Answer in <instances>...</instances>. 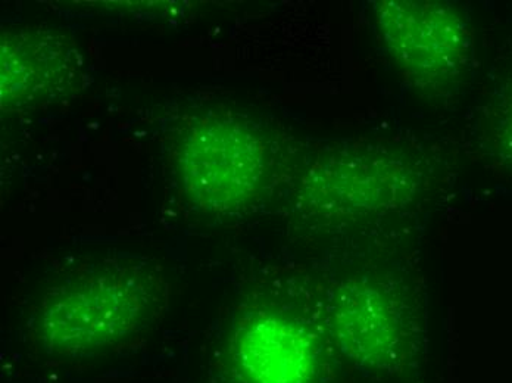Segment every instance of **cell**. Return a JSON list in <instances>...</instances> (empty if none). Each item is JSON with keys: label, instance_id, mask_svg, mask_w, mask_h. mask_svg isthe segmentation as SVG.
<instances>
[{"label": "cell", "instance_id": "1", "mask_svg": "<svg viewBox=\"0 0 512 383\" xmlns=\"http://www.w3.org/2000/svg\"><path fill=\"white\" fill-rule=\"evenodd\" d=\"M168 295V283L152 267L101 264L53 286L40 305L36 336L53 357L106 353L155 325Z\"/></svg>", "mask_w": 512, "mask_h": 383}, {"label": "cell", "instance_id": "2", "mask_svg": "<svg viewBox=\"0 0 512 383\" xmlns=\"http://www.w3.org/2000/svg\"><path fill=\"white\" fill-rule=\"evenodd\" d=\"M176 170L193 205L206 213H230L258 195L267 151L249 124L231 115H208L184 130Z\"/></svg>", "mask_w": 512, "mask_h": 383}, {"label": "cell", "instance_id": "3", "mask_svg": "<svg viewBox=\"0 0 512 383\" xmlns=\"http://www.w3.org/2000/svg\"><path fill=\"white\" fill-rule=\"evenodd\" d=\"M374 14L387 55L411 87L440 95L457 86L471 55L460 9L432 0H380Z\"/></svg>", "mask_w": 512, "mask_h": 383}, {"label": "cell", "instance_id": "4", "mask_svg": "<svg viewBox=\"0 0 512 383\" xmlns=\"http://www.w3.org/2000/svg\"><path fill=\"white\" fill-rule=\"evenodd\" d=\"M418 185L417 171L396 155L351 149L312 164L298 195L301 207L318 220L348 223L405 207Z\"/></svg>", "mask_w": 512, "mask_h": 383}, {"label": "cell", "instance_id": "5", "mask_svg": "<svg viewBox=\"0 0 512 383\" xmlns=\"http://www.w3.org/2000/svg\"><path fill=\"white\" fill-rule=\"evenodd\" d=\"M329 329L340 356L362 372L396 373L410 356L407 308L373 277H351L334 289Z\"/></svg>", "mask_w": 512, "mask_h": 383}, {"label": "cell", "instance_id": "6", "mask_svg": "<svg viewBox=\"0 0 512 383\" xmlns=\"http://www.w3.org/2000/svg\"><path fill=\"white\" fill-rule=\"evenodd\" d=\"M0 64V105L5 114L33 111L58 101L83 74L76 43L52 27L3 30Z\"/></svg>", "mask_w": 512, "mask_h": 383}, {"label": "cell", "instance_id": "7", "mask_svg": "<svg viewBox=\"0 0 512 383\" xmlns=\"http://www.w3.org/2000/svg\"><path fill=\"white\" fill-rule=\"evenodd\" d=\"M230 358L242 383H315L320 373L317 339L277 311L246 317L231 339Z\"/></svg>", "mask_w": 512, "mask_h": 383}, {"label": "cell", "instance_id": "8", "mask_svg": "<svg viewBox=\"0 0 512 383\" xmlns=\"http://www.w3.org/2000/svg\"><path fill=\"white\" fill-rule=\"evenodd\" d=\"M487 137L495 157L512 171V80L489 112Z\"/></svg>", "mask_w": 512, "mask_h": 383}]
</instances>
